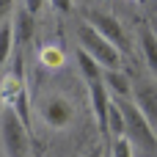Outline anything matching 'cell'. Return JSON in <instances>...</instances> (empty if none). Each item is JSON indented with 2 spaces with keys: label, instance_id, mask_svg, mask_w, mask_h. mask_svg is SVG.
<instances>
[{
  "label": "cell",
  "instance_id": "7402d4cb",
  "mask_svg": "<svg viewBox=\"0 0 157 157\" xmlns=\"http://www.w3.org/2000/svg\"><path fill=\"white\" fill-rule=\"evenodd\" d=\"M132 3H141V0H132Z\"/></svg>",
  "mask_w": 157,
  "mask_h": 157
},
{
  "label": "cell",
  "instance_id": "30bf717a",
  "mask_svg": "<svg viewBox=\"0 0 157 157\" xmlns=\"http://www.w3.org/2000/svg\"><path fill=\"white\" fill-rule=\"evenodd\" d=\"M102 83H105L108 94H113L116 99H130V97H132V80H130L121 69L102 72Z\"/></svg>",
  "mask_w": 157,
  "mask_h": 157
},
{
  "label": "cell",
  "instance_id": "6da1fadb",
  "mask_svg": "<svg viewBox=\"0 0 157 157\" xmlns=\"http://www.w3.org/2000/svg\"><path fill=\"white\" fill-rule=\"evenodd\" d=\"M124 116V135L132 141V146H138L141 152H146V157H157V132L152 130V124L144 119V113L135 108L132 99H113Z\"/></svg>",
  "mask_w": 157,
  "mask_h": 157
},
{
  "label": "cell",
  "instance_id": "4fadbf2b",
  "mask_svg": "<svg viewBox=\"0 0 157 157\" xmlns=\"http://www.w3.org/2000/svg\"><path fill=\"white\" fill-rule=\"evenodd\" d=\"M105 135H110V138H121L124 135V116H121V110H119L116 102H110V110H108V132Z\"/></svg>",
  "mask_w": 157,
  "mask_h": 157
},
{
  "label": "cell",
  "instance_id": "d6986e66",
  "mask_svg": "<svg viewBox=\"0 0 157 157\" xmlns=\"http://www.w3.org/2000/svg\"><path fill=\"white\" fill-rule=\"evenodd\" d=\"M86 157H102V149L97 146V149H91V152H88V155H86Z\"/></svg>",
  "mask_w": 157,
  "mask_h": 157
},
{
  "label": "cell",
  "instance_id": "ffe728a7",
  "mask_svg": "<svg viewBox=\"0 0 157 157\" xmlns=\"http://www.w3.org/2000/svg\"><path fill=\"white\" fill-rule=\"evenodd\" d=\"M0 113H3V94H0Z\"/></svg>",
  "mask_w": 157,
  "mask_h": 157
},
{
  "label": "cell",
  "instance_id": "9a60e30c",
  "mask_svg": "<svg viewBox=\"0 0 157 157\" xmlns=\"http://www.w3.org/2000/svg\"><path fill=\"white\" fill-rule=\"evenodd\" d=\"M108 157H135V146H132V141H130L127 135L113 138V141H110V155H108Z\"/></svg>",
  "mask_w": 157,
  "mask_h": 157
},
{
  "label": "cell",
  "instance_id": "277c9868",
  "mask_svg": "<svg viewBox=\"0 0 157 157\" xmlns=\"http://www.w3.org/2000/svg\"><path fill=\"white\" fill-rule=\"evenodd\" d=\"M86 19H88V25H91L99 36H105L119 52H127V50H130V39H127V33H124V28H121V22H119L116 17H110V14H105V11H88Z\"/></svg>",
  "mask_w": 157,
  "mask_h": 157
},
{
  "label": "cell",
  "instance_id": "8992f818",
  "mask_svg": "<svg viewBox=\"0 0 157 157\" xmlns=\"http://www.w3.org/2000/svg\"><path fill=\"white\" fill-rule=\"evenodd\" d=\"M41 119H44V124H50L52 130H63V127L72 121V105H69L63 97L52 94V97H47V99L41 102Z\"/></svg>",
  "mask_w": 157,
  "mask_h": 157
},
{
  "label": "cell",
  "instance_id": "52a82bcc",
  "mask_svg": "<svg viewBox=\"0 0 157 157\" xmlns=\"http://www.w3.org/2000/svg\"><path fill=\"white\" fill-rule=\"evenodd\" d=\"M88 94H91V108H94V119H97V127H99V132L105 135L108 132V110H110V94H108V88H105V83L102 80H94V83H88Z\"/></svg>",
  "mask_w": 157,
  "mask_h": 157
},
{
  "label": "cell",
  "instance_id": "3957f363",
  "mask_svg": "<svg viewBox=\"0 0 157 157\" xmlns=\"http://www.w3.org/2000/svg\"><path fill=\"white\" fill-rule=\"evenodd\" d=\"M0 135H3V146H6L8 157H28L30 130L19 121V116L11 108H3V113H0Z\"/></svg>",
  "mask_w": 157,
  "mask_h": 157
},
{
  "label": "cell",
  "instance_id": "5bb4252c",
  "mask_svg": "<svg viewBox=\"0 0 157 157\" xmlns=\"http://www.w3.org/2000/svg\"><path fill=\"white\" fill-rule=\"evenodd\" d=\"M11 50H14V30L11 25H0V66L8 61Z\"/></svg>",
  "mask_w": 157,
  "mask_h": 157
},
{
  "label": "cell",
  "instance_id": "ac0fdd59",
  "mask_svg": "<svg viewBox=\"0 0 157 157\" xmlns=\"http://www.w3.org/2000/svg\"><path fill=\"white\" fill-rule=\"evenodd\" d=\"M11 6H14V0H0V19L11 11Z\"/></svg>",
  "mask_w": 157,
  "mask_h": 157
},
{
  "label": "cell",
  "instance_id": "e0dca14e",
  "mask_svg": "<svg viewBox=\"0 0 157 157\" xmlns=\"http://www.w3.org/2000/svg\"><path fill=\"white\" fill-rule=\"evenodd\" d=\"M50 3H52V8L61 11V14H69V11H72V0H50Z\"/></svg>",
  "mask_w": 157,
  "mask_h": 157
},
{
  "label": "cell",
  "instance_id": "8fae6325",
  "mask_svg": "<svg viewBox=\"0 0 157 157\" xmlns=\"http://www.w3.org/2000/svg\"><path fill=\"white\" fill-rule=\"evenodd\" d=\"M39 63H41L47 72H58V69L66 63V58H63V50H61V47H55V44H50V47H41V52H39Z\"/></svg>",
  "mask_w": 157,
  "mask_h": 157
},
{
  "label": "cell",
  "instance_id": "5b68a950",
  "mask_svg": "<svg viewBox=\"0 0 157 157\" xmlns=\"http://www.w3.org/2000/svg\"><path fill=\"white\" fill-rule=\"evenodd\" d=\"M132 102L144 113V119L157 132V80L155 77H138L132 80Z\"/></svg>",
  "mask_w": 157,
  "mask_h": 157
},
{
  "label": "cell",
  "instance_id": "2e32d148",
  "mask_svg": "<svg viewBox=\"0 0 157 157\" xmlns=\"http://www.w3.org/2000/svg\"><path fill=\"white\" fill-rule=\"evenodd\" d=\"M41 6H44V0H22V8H25L30 17H36V14L41 11Z\"/></svg>",
  "mask_w": 157,
  "mask_h": 157
},
{
  "label": "cell",
  "instance_id": "7a4b0ae2",
  "mask_svg": "<svg viewBox=\"0 0 157 157\" xmlns=\"http://www.w3.org/2000/svg\"><path fill=\"white\" fill-rule=\"evenodd\" d=\"M77 41H80V50L88 52L105 72L121 69V52H119L105 36H99L88 22H80V25H77Z\"/></svg>",
  "mask_w": 157,
  "mask_h": 157
},
{
  "label": "cell",
  "instance_id": "44dd1931",
  "mask_svg": "<svg viewBox=\"0 0 157 157\" xmlns=\"http://www.w3.org/2000/svg\"><path fill=\"white\" fill-rule=\"evenodd\" d=\"M152 30H155V33H157V25H155V28H152Z\"/></svg>",
  "mask_w": 157,
  "mask_h": 157
},
{
  "label": "cell",
  "instance_id": "9c48e42d",
  "mask_svg": "<svg viewBox=\"0 0 157 157\" xmlns=\"http://www.w3.org/2000/svg\"><path fill=\"white\" fill-rule=\"evenodd\" d=\"M11 30H14V41H17V47H19V50H25V47L30 44L33 33H36V19H33L25 8H17Z\"/></svg>",
  "mask_w": 157,
  "mask_h": 157
},
{
  "label": "cell",
  "instance_id": "7c38bea8",
  "mask_svg": "<svg viewBox=\"0 0 157 157\" xmlns=\"http://www.w3.org/2000/svg\"><path fill=\"white\" fill-rule=\"evenodd\" d=\"M77 66H80V72H83L86 83L102 80V66H99V63H97L88 52H83V50H77Z\"/></svg>",
  "mask_w": 157,
  "mask_h": 157
},
{
  "label": "cell",
  "instance_id": "ba28073f",
  "mask_svg": "<svg viewBox=\"0 0 157 157\" xmlns=\"http://www.w3.org/2000/svg\"><path fill=\"white\" fill-rule=\"evenodd\" d=\"M138 44H141V55H144L149 72L157 80V33L152 30V25H141L138 28Z\"/></svg>",
  "mask_w": 157,
  "mask_h": 157
}]
</instances>
